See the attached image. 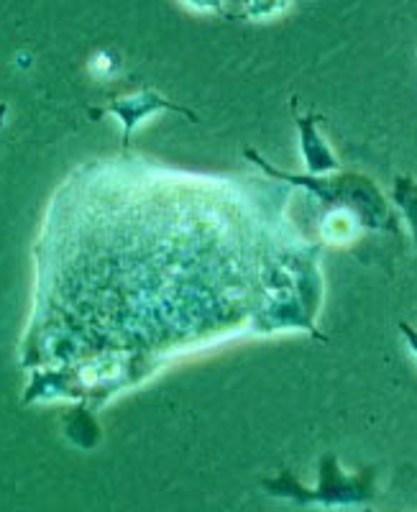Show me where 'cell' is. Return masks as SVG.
I'll use <instances>...</instances> for the list:
<instances>
[{"label": "cell", "mask_w": 417, "mask_h": 512, "mask_svg": "<svg viewBox=\"0 0 417 512\" xmlns=\"http://www.w3.org/2000/svg\"><path fill=\"white\" fill-rule=\"evenodd\" d=\"M261 487L272 497L300 502V505H361L374 495V469H366L364 474H356V477H346L336 456H323L318 489L300 487L290 472H282L277 479H267Z\"/></svg>", "instance_id": "7a4b0ae2"}, {"label": "cell", "mask_w": 417, "mask_h": 512, "mask_svg": "<svg viewBox=\"0 0 417 512\" xmlns=\"http://www.w3.org/2000/svg\"><path fill=\"white\" fill-rule=\"evenodd\" d=\"M400 333H402V338H405L407 349H410L412 356L417 359V328H412L410 323H400Z\"/></svg>", "instance_id": "ba28073f"}, {"label": "cell", "mask_w": 417, "mask_h": 512, "mask_svg": "<svg viewBox=\"0 0 417 512\" xmlns=\"http://www.w3.org/2000/svg\"><path fill=\"white\" fill-rule=\"evenodd\" d=\"M187 8L197 13H213V16H226L228 0H182Z\"/></svg>", "instance_id": "52a82bcc"}, {"label": "cell", "mask_w": 417, "mask_h": 512, "mask_svg": "<svg viewBox=\"0 0 417 512\" xmlns=\"http://www.w3.org/2000/svg\"><path fill=\"white\" fill-rule=\"evenodd\" d=\"M162 111H177V113H182V116L190 118V121H197L195 113L187 111V108H182V105L172 103V100L164 98L162 93H157V90H149V88L139 90V93H134V95H123V98L113 100V103H108L105 108L90 111V116L100 118L103 113H113V116L121 118L123 144H128V139H131V134H134V128L139 126L141 121H146L149 116H154V113H162Z\"/></svg>", "instance_id": "3957f363"}, {"label": "cell", "mask_w": 417, "mask_h": 512, "mask_svg": "<svg viewBox=\"0 0 417 512\" xmlns=\"http://www.w3.org/2000/svg\"><path fill=\"white\" fill-rule=\"evenodd\" d=\"M361 228L366 226L356 210L336 205V208H328V213L320 221V236H323L325 244H348L359 236Z\"/></svg>", "instance_id": "5b68a950"}, {"label": "cell", "mask_w": 417, "mask_h": 512, "mask_svg": "<svg viewBox=\"0 0 417 512\" xmlns=\"http://www.w3.org/2000/svg\"><path fill=\"white\" fill-rule=\"evenodd\" d=\"M318 113H307V116H297V131H300V152L305 159V167L310 175H328V172H338L336 154L318 131Z\"/></svg>", "instance_id": "277c9868"}, {"label": "cell", "mask_w": 417, "mask_h": 512, "mask_svg": "<svg viewBox=\"0 0 417 512\" xmlns=\"http://www.w3.org/2000/svg\"><path fill=\"white\" fill-rule=\"evenodd\" d=\"M246 157L254 164H259L267 175H272L274 180L287 182V185L305 187V190L315 192L320 200L336 208V205H346V208L356 210L364 221L366 228H377V231H397V218L392 216L387 200H384L382 192L377 190V185L361 175H343L336 180H323V175H287V172H279V169L269 167V162H264V157H259L256 152H246Z\"/></svg>", "instance_id": "6da1fadb"}, {"label": "cell", "mask_w": 417, "mask_h": 512, "mask_svg": "<svg viewBox=\"0 0 417 512\" xmlns=\"http://www.w3.org/2000/svg\"><path fill=\"white\" fill-rule=\"evenodd\" d=\"M295 0H244V13L241 16L251 21H269V18L282 16Z\"/></svg>", "instance_id": "8992f818"}]
</instances>
